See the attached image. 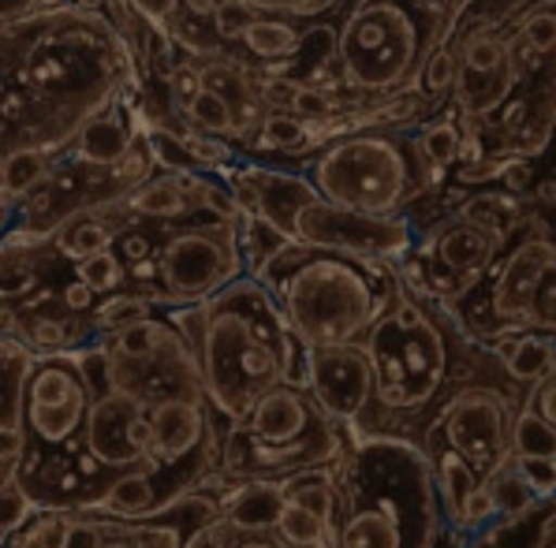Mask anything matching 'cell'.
<instances>
[{
  "label": "cell",
  "mask_w": 556,
  "mask_h": 548,
  "mask_svg": "<svg viewBox=\"0 0 556 548\" xmlns=\"http://www.w3.org/2000/svg\"><path fill=\"white\" fill-rule=\"evenodd\" d=\"M448 4H452V12H456V20H459V12H464V8L475 4V0H448Z\"/></svg>",
  "instance_id": "94428289"
},
{
  "label": "cell",
  "mask_w": 556,
  "mask_h": 548,
  "mask_svg": "<svg viewBox=\"0 0 556 548\" xmlns=\"http://www.w3.org/2000/svg\"><path fill=\"white\" fill-rule=\"evenodd\" d=\"M232 194L243 213L269 220L273 228H280L292 239V220L311 199H318V187L311 176L285 173V168H262L247 165L232 176Z\"/></svg>",
  "instance_id": "e0dca14e"
},
{
  "label": "cell",
  "mask_w": 556,
  "mask_h": 548,
  "mask_svg": "<svg viewBox=\"0 0 556 548\" xmlns=\"http://www.w3.org/2000/svg\"><path fill=\"white\" fill-rule=\"evenodd\" d=\"M467 340L456 314L407 284L358 344L374 366V407L348 436H407L422 441L452 381V362Z\"/></svg>",
  "instance_id": "3957f363"
},
{
  "label": "cell",
  "mask_w": 556,
  "mask_h": 548,
  "mask_svg": "<svg viewBox=\"0 0 556 548\" xmlns=\"http://www.w3.org/2000/svg\"><path fill=\"white\" fill-rule=\"evenodd\" d=\"M254 8L269 15H288V20H314V15L337 8L340 0H251Z\"/></svg>",
  "instance_id": "f6af8a7d"
},
{
  "label": "cell",
  "mask_w": 556,
  "mask_h": 548,
  "mask_svg": "<svg viewBox=\"0 0 556 548\" xmlns=\"http://www.w3.org/2000/svg\"><path fill=\"white\" fill-rule=\"evenodd\" d=\"M418 139V150L426 153V161L438 168H448L452 161L459 157L464 150V139H459V127L448 124V119H438V124H426L422 131L415 135Z\"/></svg>",
  "instance_id": "74e56055"
},
{
  "label": "cell",
  "mask_w": 556,
  "mask_h": 548,
  "mask_svg": "<svg viewBox=\"0 0 556 548\" xmlns=\"http://www.w3.org/2000/svg\"><path fill=\"white\" fill-rule=\"evenodd\" d=\"M277 534L285 537L288 545H295V548H332L329 526H325V522L314 515V511L299 508L295 500H285V508H280Z\"/></svg>",
  "instance_id": "836d02e7"
},
{
  "label": "cell",
  "mask_w": 556,
  "mask_h": 548,
  "mask_svg": "<svg viewBox=\"0 0 556 548\" xmlns=\"http://www.w3.org/2000/svg\"><path fill=\"white\" fill-rule=\"evenodd\" d=\"M53 165H56V157L46 150L8 153V157L0 161V194H8V199H27L34 187L53 173Z\"/></svg>",
  "instance_id": "4dcf8cb0"
},
{
  "label": "cell",
  "mask_w": 556,
  "mask_h": 548,
  "mask_svg": "<svg viewBox=\"0 0 556 548\" xmlns=\"http://www.w3.org/2000/svg\"><path fill=\"white\" fill-rule=\"evenodd\" d=\"M306 347L355 344L396 303L404 277L392 258L288 243L258 272Z\"/></svg>",
  "instance_id": "5b68a950"
},
{
  "label": "cell",
  "mask_w": 556,
  "mask_h": 548,
  "mask_svg": "<svg viewBox=\"0 0 556 548\" xmlns=\"http://www.w3.org/2000/svg\"><path fill=\"white\" fill-rule=\"evenodd\" d=\"M243 46L251 49V56L258 60H292L303 46V30H295V23L288 15H258L251 30L243 34Z\"/></svg>",
  "instance_id": "f1b7e54d"
},
{
  "label": "cell",
  "mask_w": 556,
  "mask_h": 548,
  "mask_svg": "<svg viewBox=\"0 0 556 548\" xmlns=\"http://www.w3.org/2000/svg\"><path fill=\"white\" fill-rule=\"evenodd\" d=\"M202 90V67H194V64H176L173 67V98H176V105L179 109H187L191 105V98Z\"/></svg>",
  "instance_id": "816d5d0a"
},
{
  "label": "cell",
  "mask_w": 556,
  "mask_h": 548,
  "mask_svg": "<svg viewBox=\"0 0 556 548\" xmlns=\"http://www.w3.org/2000/svg\"><path fill=\"white\" fill-rule=\"evenodd\" d=\"M306 388L318 396L344 430L352 433L374 407V366L366 347L358 344H332V347H306Z\"/></svg>",
  "instance_id": "9a60e30c"
},
{
  "label": "cell",
  "mask_w": 556,
  "mask_h": 548,
  "mask_svg": "<svg viewBox=\"0 0 556 548\" xmlns=\"http://www.w3.org/2000/svg\"><path fill=\"white\" fill-rule=\"evenodd\" d=\"M153 314V303L147 295H116L105 298L101 306H93V324L98 332H116V329H127V324L142 321Z\"/></svg>",
  "instance_id": "8d00e7d4"
},
{
  "label": "cell",
  "mask_w": 556,
  "mask_h": 548,
  "mask_svg": "<svg viewBox=\"0 0 556 548\" xmlns=\"http://www.w3.org/2000/svg\"><path fill=\"white\" fill-rule=\"evenodd\" d=\"M501 246H504V239L493 235L490 228L452 213V217H444L441 225L426 235L422 254H415V262L422 265L430 295L452 310V306H459L470 291L482 284L490 265L497 262Z\"/></svg>",
  "instance_id": "4fadbf2b"
},
{
  "label": "cell",
  "mask_w": 556,
  "mask_h": 548,
  "mask_svg": "<svg viewBox=\"0 0 556 548\" xmlns=\"http://www.w3.org/2000/svg\"><path fill=\"white\" fill-rule=\"evenodd\" d=\"M202 67V87L220 93L232 109V119H236V139H247L251 131H258L262 119H265V101L258 87L247 79V72L239 67V60H228V56H210V64H199Z\"/></svg>",
  "instance_id": "d6986e66"
},
{
  "label": "cell",
  "mask_w": 556,
  "mask_h": 548,
  "mask_svg": "<svg viewBox=\"0 0 556 548\" xmlns=\"http://www.w3.org/2000/svg\"><path fill=\"white\" fill-rule=\"evenodd\" d=\"M135 15L147 20V27H168L179 12V0H131Z\"/></svg>",
  "instance_id": "f5cc1de1"
},
{
  "label": "cell",
  "mask_w": 556,
  "mask_h": 548,
  "mask_svg": "<svg viewBox=\"0 0 556 548\" xmlns=\"http://www.w3.org/2000/svg\"><path fill=\"white\" fill-rule=\"evenodd\" d=\"M15 477H20V462L0 456V489H4V485H12Z\"/></svg>",
  "instance_id": "6f0895ef"
},
{
  "label": "cell",
  "mask_w": 556,
  "mask_h": 548,
  "mask_svg": "<svg viewBox=\"0 0 556 548\" xmlns=\"http://www.w3.org/2000/svg\"><path fill=\"white\" fill-rule=\"evenodd\" d=\"M456 75H459V56L441 46L438 53L426 60L422 75H418V87L430 93V98H444V93L456 87Z\"/></svg>",
  "instance_id": "7bdbcfd3"
},
{
  "label": "cell",
  "mask_w": 556,
  "mask_h": 548,
  "mask_svg": "<svg viewBox=\"0 0 556 548\" xmlns=\"http://www.w3.org/2000/svg\"><path fill=\"white\" fill-rule=\"evenodd\" d=\"M202 306L199 370L205 399L220 422H239L277 384H306V344L258 277L243 272Z\"/></svg>",
  "instance_id": "277c9868"
},
{
  "label": "cell",
  "mask_w": 556,
  "mask_h": 548,
  "mask_svg": "<svg viewBox=\"0 0 556 548\" xmlns=\"http://www.w3.org/2000/svg\"><path fill=\"white\" fill-rule=\"evenodd\" d=\"M303 82H295L292 75H265V79L258 82V93H262V101H265V109H285V113H292V105H295V93Z\"/></svg>",
  "instance_id": "7dc6e473"
},
{
  "label": "cell",
  "mask_w": 556,
  "mask_h": 548,
  "mask_svg": "<svg viewBox=\"0 0 556 548\" xmlns=\"http://www.w3.org/2000/svg\"><path fill=\"white\" fill-rule=\"evenodd\" d=\"M147 142H150L153 157H157V165L173 168L176 176L199 173V161L191 157V150L184 145V139H173V135L161 131V127H150V131H147Z\"/></svg>",
  "instance_id": "b9f144b4"
},
{
  "label": "cell",
  "mask_w": 556,
  "mask_h": 548,
  "mask_svg": "<svg viewBox=\"0 0 556 548\" xmlns=\"http://www.w3.org/2000/svg\"><path fill=\"white\" fill-rule=\"evenodd\" d=\"M220 515V493L194 489L184 496H173L168 504H161L153 515L142 519H119L109 515L105 541L101 548H184V537L194 526ZM4 548H30L20 534L8 537Z\"/></svg>",
  "instance_id": "2e32d148"
},
{
  "label": "cell",
  "mask_w": 556,
  "mask_h": 548,
  "mask_svg": "<svg viewBox=\"0 0 556 548\" xmlns=\"http://www.w3.org/2000/svg\"><path fill=\"white\" fill-rule=\"evenodd\" d=\"M60 303H64L67 310H75V314H93V291L83 284L79 277H75L72 284L60 291Z\"/></svg>",
  "instance_id": "11a10c76"
},
{
  "label": "cell",
  "mask_w": 556,
  "mask_h": 548,
  "mask_svg": "<svg viewBox=\"0 0 556 548\" xmlns=\"http://www.w3.org/2000/svg\"><path fill=\"white\" fill-rule=\"evenodd\" d=\"M38 511H41V504L34 500V496L27 493V485L15 477L12 485H4V489H0V537L20 534V530L27 526Z\"/></svg>",
  "instance_id": "f35d334b"
},
{
  "label": "cell",
  "mask_w": 556,
  "mask_h": 548,
  "mask_svg": "<svg viewBox=\"0 0 556 548\" xmlns=\"http://www.w3.org/2000/svg\"><path fill=\"white\" fill-rule=\"evenodd\" d=\"M337 541L332 548H438L444 508L426 448L407 436H352L332 459Z\"/></svg>",
  "instance_id": "7a4b0ae2"
},
{
  "label": "cell",
  "mask_w": 556,
  "mask_h": 548,
  "mask_svg": "<svg viewBox=\"0 0 556 548\" xmlns=\"http://www.w3.org/2000/svg\"><path fill=\"white\" fill-rule=\"evenodd\" d=\"M247 272L236 220H217L205 228H184L165 239L157 254L161 295L168 306L205 303Z\"/></svg>",
  "instance_id": "8fae6325"
},
{
  "label": "cell",
  "mask_w": 556,
  "mask_h": 548,
  "mask_svg": "<svg viewBox=\"0 0 556 548\" xmlns=\"http://www.w3.org/2000/svg\"><path fill=\"white\" fill-rule=\"evenodd\" d=\"M184 145L191 150V157L199 161V168H220L228 157H232V150H228V145L220 142V135L194 131V135H187Z\"/></svg>",
  "instance_id": "bcb514c9"
},
{
  "label": "cell",
  "mask_w": 556,
  "mask_h": 548,
  "mask_svg": "<svg viewBox=\"0 0 556 548\" xmlns=\"http://www.w3.org/2000/svg\"><path fill=\"white\" fill-rule=\"evenodd\" d=\"M530 179H534V173H530V161H527V157L504 161V168H501L504 191H511V194H530Z\"/></svg>",
  "instance_id": "db71d44e"
},
{
  "label": "cell",
  "mask_w": 556,
  "mask_h": 548,
  "mask_svg": "<svg viewBox=\"0 0 556 548\" xmlns=\"http://www.w3.org/2000/svg\"><path fill=\"white\" fill-rule=\"evenodd\" d=\"M213 30L225 41H243V34L258 23V15H265L262 8H254L251 0H217L213 4Z\"/></svg>",
  "instance_id": "60d3db41"
},
{
  "label": "cell",
  "mask_w": 556,
  "mask_h": 548,
  "mask_svg": "<svg viewBox=\"0 0 556 548\" xmlns=\"http://www.w3.org/2000/svg\"><path fill=\"white\" fill-rule=\"evenodd\" d=\"M83 444H87V456L98 462L101 470H109V474L147 467L150 451H153L150 407L119 388L101 392L90 404Z\"/></svg>",
  "instance_id": "5bb4252c"
},
{
  "label": "cell",
  "mask_w": 556,
  "mask_h": 548,
  "mask_svg": "<svg viewBox=\"0 0 556 548\" xmlns=\"http://www.w3.org/2000/svg\"><path fill=\"white\" fill-rule=\"evenodd\" d=\"M433 459V474H438V493H441V508H444V522L459 530L464 522V511H467V500L470 493L478 489V470L452 448H433L426 451Z\"/></svg>",
  "instance_id": "cb8c5ba5"
},
{
  "label": "cell",
  "mask_w": 556,
  "mask_h": 548,
  "mask_svg": "<svg viewBox=\"0 0 556 548\" xmlns=\"http://www.w3.org/2000/svg\"><path fill=\"white\" fill-rule=\"evenodd\" d=\"M72 4H79V8H90V12H101V4H105V0H72Z\"/></svg>",
  "instance_id": "91938a15"
},
{
  "label": "cell",
  "mask_w": 556,
  "mask_h": 548,
  "mask_svg": "<svg viewBox=\"0 0 556 548\" xmlns=\"http://www.w3.org/2000/svg\"><path fill=\"white\" fill-rule=\"evenodd\" d=\"M34 351L15 332H0V456L23 459L27 451V384L34 370Z\"/></svg>",
  "instance_id": "ac0fdd59"
},
{
  "label": "cell",
  "mask_w": 556,
  "mask_h": 548,
  "mask_svg": "<svg viewBox=\"0 0 556 548\" xmlns=\"http://www.w3.org/2000/svg\"><path fill=\"white\" fill-rule=\"evenodd\" d=\"M511 38L523 49H530L534 56H553L556 53V8H534V12H527Z\"/></svg>",
  "instance_id": "ab89813d"
},
{
  "label": "cell",
  "mask_w": 556,
  "mask_h": 548,
  "mask_svg": "<svg viewBox=\"0 0 556 548\" xmlns=\"http://www.w3.org/2000/svg\"><path fill=\"white\" fill-rule=\"evenodd\" d=\"M46 4H56V0H0V20H15V15H27Z\"/></svg>",
  "instance_id": "9f6ffc18"
},
{
  "label": "cell",
  "mask_w": 556,
  "mask_h": 548,
  "mask_svg": "<svg viewBox=\"0 0 556 548\" xmlns=\"http://www.w3.org/2000/svg\"><path fill=\"white\" fill-rule=\"evenodd\" d=\"M75 277L87 284L93 295H113V291L124 288V262H119V254L109 246V251H98L90 254V258L75 262Z\"/></svg>",
  "instance_id": "d590c367"
},
{
  "label": "cell",
  "mask_w": 556,
  "mask_h": 548,
  "mask_svg": "<svg viewBox=\"0 0 556 548\" xmlns=\"http://www.w3.org/2000/svg\"><path fill=\"white\" fill-rule=\"evenodd\" d=\"M459 217L475 220V225L490 228L493 235H501L504 243H508L511 235H516L519 228H523V220L530 217L523 194H511V191H482V194H470V199L459 202Z\"/></svg>",
  "instance_id": "484cf974"
},
{
  "label": "cell",
  "mask_w": 556,
  "mask_h": 548,
  "mask_svg": "<svg viewBox=\"0 0 556 548\" xmlns=\"http://www.w3.org/2000/svg\"><path fill=\"white\" fill-rule=\"evenodd\" d=\"M139 217H153V220H176L191 213V194H187L184 179L176 173L173 176H161V179H147V183L135 187V194L127 199Z\"/></svg>",
  "instance_id": "83f0119b"
},
{
  "label": "cell",
  "mask_w": 556,
  "mask_h": 548,
  "mask_svg": "<svg viewBox=\"0 0 556 548\" xmlns=\"http://www.w3.org/2000/svg\"><path fill=\"white\" fill-rule=\"evenodd\" d=\"M538 202L556 205V179H545V183H538Z\"/></svg>",
  "instance_id": "680465c9"
},
{
  "label": "cell",
  "mask_w": 556,
  "mask_h": 548,
  "mask_svg": "<svg viewBox=\"0 0 556 548\" xmlns=\"http://www.w3.org/2000/svg\"><path fill=\"white\" fill-rule=\"evenodd\" d=\"M161 485L150 470L142 467H131V470H119L113 482L101 489L98 500L90 504L93 511L101 515H119V519H142V515H153L161 508Z\"/></svg>",
  "instance_id": "44dd1931"
},
{
  "label": "cell",
  "mask_w": 556,
  "mask_h": 548,
  "mask_svg": "<svg viewBox=\"0 0 556 548\" xmlns=\"http://www.w3.org/2000/svg\"><path fill=\"white\" fill-rule=\"evenodd\" d=\"M90 404L93 392L75 351H46L34 358L27 384V451L20 467H34L41 456L67 448V444H79L87 451L83 430H87Z\"/></svg>",
  "instance_id": "30bf717a"
},
{
  "label": "cell",
  "mask_w": 556,
  "mask_h": 548,
  "mask_svg": "<svg viewBox=\"0 0 556 548\" xmlns=\"http://www.w3.org/2000/svg\"><path fill=\"white\" fill-rule=\"evenodd\" d=\"M187 124H194V131H205V135H232L236 139V119H232V109H228V101L220 98V93L213 90H199L191 98V105L184 109Z\"/></svg>",
  "instance_id": "e575fe53"
},
{
  "label": "cell",
  "mask_w": 556,
  "mask_h": 548,
  "mask_svg": "<svg viewBox=\"0 0 556 548\" xmlns=\"http://www.w3.org/2000/svg\"><path fill=\"white\" fill-rule=\"evenodd\" d=\"M444 176L418 150L389 131H355L329 142L314 161L311 179L329 202L363 213H404L410 202Z\"/></svg>",
  "instance_id": "ba28073f"
},
{
  "label": "cell",
  "mask_w": 556,
  "mask_h": 548,
  "mask_svg": "<svg viewBox=\"0 0 556 548\" xmlns=\"http://www.w3.org/2000/svg\"><path fill=\"white\" fill-rule=\"evenodd\" d=\"M348 441L344 422H337L306 384L285 381L239 422L225 425L217 470L228 482H285L299 470L329 467Z\"/></svg>",
  "instance_id": "52a82bcc"
},
{
  "label": "cell",
  "mask_w": 556,
  "mask_h": 548,
  "mask_svg": "<svg viewBox=\"0 0 556 548\" xmlns=\"http://www.w3.org/2000/svg\"><path fill=\"white\" fill-rule=\"evenodd\" d=\"M527 404L545 418V422L556 425V366L545 377H538L527 388Z\"/></svg>",
  "instance_id": "c3c4849f"
},
{
  "label": "cell",
  "mask_w": 556,
  "mask_h": 548,
  "mask_svg": "<svg viewBox=\"0 0 556 548\" xmlns=\"http://www.w3.org/2000/svg\"><path fill=\"white\" fill-rule=\"evenodd\" d=\"M519 470L527 474V482L534 485L538 496L556 493V462L553 459H519Z\"/></svg>",
  "instance_id": "f907efd6"
},
{
  "label": "cell",
  "mask_w": 556,
  "mask_h": 548,
  "mask_svg": "<svg viewBox=\"0 0 556 548\" xmlns=\"http://www.w3.org/2000/svg\"><path fill=\"white\" fill-rule=\"evenodd\" d=\"M292 243L396 262L415 251V228H410L404 213H384L381 217V213L348 209V205H337L318 194L295 213Z\"/></svg>",
  "instance_id": "7c38bea8"
},
{
  "label": "cell",
  "mask_w": 556,
  "mask_h": 548,
  "mask_svg": "<svg viewBox=\"0 0 556 548\" xmlns=\"http://www.w3.org/2000/svg\"><path fill=\"white\" fill-rule=\"evenodd\" d=\"M109 351V377L113 388L157 407L179 396H205L199 355L191 351L179 329L161 314L127 324L116 332H98Z\"/></svg>",
  "instance_id": "9c48e42d"
},
{
  "label": "cell",
  "mask_w": 556,
  "mask_h": 548,
  "mask_svg": "<svg viewBox=\"0 0 556 548\" xmlns=\"http://www.w3.org/2000/svg\"><path fill=\"white\" fill-rule=\"evenodd\" d=\"M482 482H490L501 522H516V519L530 515V511L538 508V500H542V496L534 493V485L527 482V474L519 470V462H508V467L493 470V474L482 477Z\"/></svg>",
  "instance_id": "f546056e"
},
{
  "label": "cell",
  "mask_w": 556,
  "mask_h": 548,
  "mask_svg": "<svg viewBox=\"0 0 556 548\" xmlns=\"http://www.w3.org/2000/svg\"><path fill=\"white\" fill-rule=\"evenodd\" d=\"M124 75V38L101 12L56 0L0 20V161L20 150L60 157L116 105Z\"/></svg>",
  "instance_id": "6da1fadb"
},
{
  "label": "cell",
  "mask_w": 556,
  "mask_h": 548,
  "mask_svg": "<svg viewBox=\"0 0 556 548\" xmlns=\"http://www.w3.org/2000/svg\"><path fill=\"white\" fill-rule=\"evenodd\" d=\"M511 451L519 459H553L556 462V425L545 422L534 407L523 399L516 410V425H511Z\"/></svg>",
  "instance_id": "1f68e13d"
},
{
  "label": "cell",
  "mask_w": 556,
  "mask_h": 548,
  "mask_svg": "<svg viewBox=\"0 0 556 548\" xmlns=\"http://www.w3.org/2000/svg\"><path fill=\"white\" fill-rule=\"evenodd\" d=\"M285 489V500H295L299 508L314 511L325 526H329L332 541H337V508H340V496H337V477H332V462L329 467H311V470H299V474L285 477L280 482Z\"/></svg>",
  "instance_id": "d4e9b609"
},
{
  "label": "cell",
  "mask_w": 556,
  "mask_h": 548,
  "mask_svg": "<svg viewBox=\"0 0 556 548\" xmlns=\"http://www.w3.org/2000/svg\"><path fill=\"white\" fill-rule=\"evenodd\" d=\"M254 142H258V150H303V145L318 142V135H314L311 119L285 113V109H269Z\"/></svg>",
  "instance_id": "d6a6232c"
},
{
  "label": "cell",
  "mask_w": 556,
  "mask_h": 548,
  "mask_svg": "<svg viewBox=\"0 0 556 548\" xmlns=\"http://www.w3.org/2000/svg\"><path fill=\"white\" fill-rule=\"evenodd\" d=\"M135 142H139V135L127 127L124 113L113 105L93 119H87V127H83L79 139H75V157L90 161V165H101V168H116L119 161L131 153Z\"/></svg>",
  "instance_id": "7402d4cb"
},
{
  "label": "cell",
  "mask_w": 556,
  "mask_h": 548,
  "mask_svg": "<svg viewBox=\"0 0 556 548\" xmlns=\"http://www.w3.org/2000/svg\"><path fill=\"white\" fill-rule=\"evenodd\" d=\"M340 101H332V93L329 90H318V87H311V82H303L295 93V105H292V113L295 116H303V119H311V124H321V119H332V116H340Z\"/></svg>",
  "instance_id": "ee69618b"
},
{
  "label": "cell",
  "mask_w": 556,
  "mask_h": 548,
  "mask_svg": "<svg viewBox=\"0 0 556 548\" xmlns=\"http://www.w3.org/2000/svg\"><path fill=\"white\" fill-rule=\"evenodd\" d=\"M113 239H116V228H109L105 220L98 217V209L72 213V217L60 220L56 231H53V246L72 262H83L98 251H109Z\"/></svg>",
  "instance_id": "4316f807"
},
{
  "label": "cell",
  "mask_w": 556,
  "mask_h": 548,
  "mask_svg": "<svg viewBox=\"0 0 556 548\" xmlns=\"http://www.w3.org/2000/svg\"><path fill=\"white\" fill-rule=\"evenodd\" d=\"M516 79H519L516 56H508L497 67H485V72L459 64L456 87H452V90H456V101H459V113L470 116V119H482V116L497 113L504 101L511 98V87H516Z\"/></svg>",
  "instance_id": "ffe728a7"
},
{
  "label": "cell",
  "mask_w": 556,
  "mask_h": 548,
  "mask_svg": "<svg viewBox=\"0 0 556 548\" xmlns=\"http://www.w3.org/2000/svg\"><path fill=\"white\" fill-rule=\"evenodd\" d=\"M228 548H295L277 534V526L269 530H236L228 534Z\"/></svg>",
  "instance_id": "681fc988"
},
{
  "label": "cell",
  "mask_w": 556,
  "mask_h": 548,
  "mask_svg": "<svg viewBox=\"0 0 556 548\" xmlns=\"http://www.w3.org/2000/svg\"><path fill=\"white\" fill-rule=\"evenodd\" d=\"M501 355L504 370L511 373V381H519L523 388L545 377L556 366V336L553 332H516V336H504L493 344Z\"/></svg>",
  "instance_id": "603a6c76"
},
{
  "label": "cell",
  "mask_w": 556,
  "mask_h": 548,
  "mask_svg": "<svg viewBox=\"0 0 556 548\" xmlns=\"http://www.w3.org/2000/svg\"><path fill=\"white\" fill-rule=\"evenodd\" d=\"M452 27L448 0H355L337 30L340 82L363 98H400Z\"/></svg>",
  "instance_id": "8992f818"
}]
</instances>
